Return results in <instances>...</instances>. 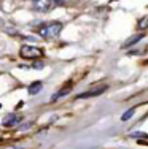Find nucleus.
Returning <instances> with one entry per match:
<instances>
[{
    "label": "nucleus",
    "instance_id": "obj_2",
    "mask_svg": "<svg viewBox=\"0 0 148 149\" xmlns=\"http://www.w3.org/2000/svg\"><path fill=\"white\" fill-rule=\"evenodd\" d=\"M19 54L22 59H38L43 56V49L37 48V46H30V45H24L21 46Z\"/></svg>",
    "mask_w": 148,
    "mask_h": 149
},
{
    "label": "nucleus",
    "instance_id": "obj_4",
    "mask_svg": "<svg viewBox=\"0 0 148 149\" xmlns=\"http://www.w3.org/2000/svg\"><path fill=\"white\" fill-rule=\"evenodd\" d=\"M19 120L21 119H19V116H18V114H15V113H8V114L3 116L2 124H3V127H13V125H16Z\"/></svg>",
    "mask_w": 148,
    "mask_h": 149
},
{
    "label": "nucleus",
    "instance_id": "obj_14",
    "mask_svg": "<svg viewBox=\"0 0 148 149\" xmlns=\"http://www.w3.org/2000/svg\"><path fill=\"white\" fill-rule=\"evenodd\" d=\"M0 24H2V22H0Z\"/></svg>",
    "mask_w": 148,
    "mask_h": 149
},
{
    "label": "nucleus",
    "instance_id": "obj_7",
    "mask_svg": "<svg viewBox=\"0 0 148 149\" xmlns=\"http://www.w3.org/2000/svg\"><path fill=\"white\" fill-rule=\"evenodd\" d=\"M70 91H72V86H67V87H64V89H61L59 92H56V94L51 97V102H56V100H59L61 97H64V95H67V94H69Z\"/></svg>",
    "mask_w": 148,
    "mask_h": 149
},
{
    "label": "nucleus",
    "instance_id": "obj_12",
    "mask_svg": "<svg viewBox=\"0 0 148 149\" xmlns=\"http://www.w3.org/2000/svg\"><path fill=\"white\" fill-rule=\"evenodd\" d=\"M53 2H54L56 5H64V3L67 2V0H53Z\"/></svg>",
    "mask_w": 148,
    "mask_h": 149
},
{
    "label": "nucleus",
    "instance_id": "obj_11",
    "mask_svg": "<svg viewBox=\"0 0 148 149\" xmlns=\"http://www.w3.org/2000/svg\"><path fill=\"white\" fill-rule=\"evenodd\" d=\"M145 136H148V135L143 132H132L131 133V138H145Z\"/></svg>",
    "mask_w": 148,
    "mask_h": 149
},
{
    "label": "nucleus",
    "instance_id": "obj_3",
    "mask_svg": "<svg viewBox=\"0 0 148 149\" xmlns=\"http://www.w3.org/2000/svg\"><path fill=\"white\" fill-rule=\"evenodd\" d=\"M32 6L35 11L45 13L51 8V0H32Z\"/></svg>",
    "mask_w": 148,
    "mask_h": 149
},
{
    "label": "nucleus",
    "instance_id": "obj_6",
    "mask_svg": "<svg viewBox=\"0 0 148 149\" xmlns=\"http://www.w3.org/2000/svg\"><path fill=\"white\" fill-rule=\"evenodd\" d=\"M143 38V33H137V35H134V37L131 38H128V40L124 41V45H123V48H131V46H134L135 43H139L140 40Z\"/></svg>",
    "mask_w": 148,
    "mask_h": 149
},
{
    "label": "nucleus",
    "instance_id": "obj_10",
    "mask_svg": "<svg viewBox=\"0 0 148 149\" xmlns=\"http://www.w3.org/2000/svg\"><path fill=\"white\" fill-rule=\"evenodd\" d=\"M134 113H135V109H134V108H131V109H128V111H126L124 114L121 116V120H129V119H131L132 116H134Z\"/></svg>",
    "mask_w": 148,
    "mask_h": 149
},
{
    "label": "nucleus",
    "instance_id": "obj_9",
    "mask_svg": "<svg viewBox=\"0 0 148 149\" xmlns=\"http://www.w3.org/2000/svg\"><path fill=\"white\" fill-rule=\"evenodd\" d=\"M137 27H139L140 30H145V29H148V16L142 17V19L139 21V24H137Z\"/></svg>",
    "mask_w": 148,
    "mask_h": 149
},
{
    "label": "nucleus",
    "instance_id": "obj_5",
    "mask_svg": "<svg viewBox=\"0 0 148 149\" xmlns=\"http://www.w3.org/2000/svg\"><path fill=\"white\" fill-rule=\"evenodd\" d=\"M105 91H107V86H102V87H99V89H94V91H89V92H83V94H80L76 98H89V97H96V95L104 94Z\"/></svg>",
    "mask_w": 148,
    "mask_h": 149
},
{
    "label": "nucleus",
    "instance_id": "obj_13",
    "mask_svg": "<svg viewBox=\"0 0 148 149\" xmlns=\"http://www.w3.org/2000/svg\"><path fill=\"white\" fill-rule=\"evenodd\" d=\"M5 149H18V148H15V146H10V148H5Z\"/></svg>",
    "mask_w": 148,
    "mask_h": 149
},
{
    "label": "nucleus",
    "instance_id": "obj_8",
    "mask_svg": "<svg viewBox=\"0 0 148 149\" xmlns=\"http://www.w3.org/2000/svg\"><path fill=\"white\" fill-rule=\"evenodd\" d=\"M40 89H41V83H40V81H35V83H32L29 86V94L30 95H35V94H38V92H40Z\"/></svg>",
    "mask_w": 148,
    "mask_h": 149
},
{
    "label": "nucleus",
    "instance_id": "obj_1",
    "mask_svg": "<svg viewBox=\"0 0 148 149\" xmlns=\"http://www.w3.org/2000/svg\"><path fill=\"white\" fill-rule=\"evenodd\" d=\"M61 30H62L61 22H51V24H46V26L41 27L38 33H40L41 38H54L61 33Z\"/></svg>",
    "mask_w": 148,
    "mask_h": 149
}]
</instances>
